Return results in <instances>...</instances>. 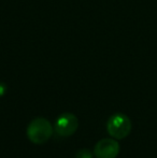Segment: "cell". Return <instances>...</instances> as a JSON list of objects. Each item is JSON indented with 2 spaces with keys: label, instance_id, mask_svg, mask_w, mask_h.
I'll list each match as a JSON object with an SVG mask.
<instances>
[{
  "label": "cell",
  "instance_id": "cell-3",
  "mask_svg": "<svg viewBox=\"0 0 157 158\" xmlns=\"http://www.w3.org/2000/svg\"><path fill=\"white\" fill-rule=\"evenodd\" d=\"M79 126V121L76 116L72 113H64L57 117L55 122V130L59 135L69 137L76 131Z\"/></svg>",
  "mask_w": 157,
  "mask_h": 158
},
{
  "label": "cell",
  "instance_id": "cell-5",
  "mask_svg": "<svg viewBox=\"0 0 157 158\" xmlns=\"http://www.w3.org/2000/svg\"><path fill=\"white\" fill-rule=\"evenodd\" d=\"M76 158H93V153L87 148H82L76 154Z\"/></svg>",
  "mask_w": 157,
  "mask_h": 158
},
{
  "label": "cell",
  "instance_id": "cell-1",
  "mask_svg": "<svg viewBox=\"0 0 157 158\" xmlns=\"http://www.w3.org/2000/svg\"><path fill=\"white\" fill-rule=\"evenodd\" d=\"M53 127L44 117L32 119L27 127V137L32 143L43 144L52 137Z\"/></svg>",
  "mask_w": 157,
  "mask_h": 158
},
{
  "label": "cell",
  "instance_id": "cell-4",
  "mask_svg": "<svg viewBox=\"0 0 157 158\" xmlns=\"http://www.w3.org/2000/svg\"><path fill=\"white\" fill-rule=\"evenodd\" d=\"M119 144L113 139H102L95 145L94 155L96 158H116L119 153Z\"/></svg>",
  "mask_w": 157,
  "mask_h": 158
},
{
  "label": "cell",
  "instance_id": "cell-2",
  "mask_svg": "<svg viewBox=\"0 0 157 158\" xmlns=\"http://www.w3.org/2000/svg\"><path fill=\"white\" fill-rule=\"evenodd\" d=\"M131 121L125 114L118 113L112 115L107 123V130L114 139H124L131 131Z\"/></svg>",
  "mask_w": 157,
  "mask_h": 158
},
{
  "label": "cell",
  "instance_id": "cell-6",
  "mask_svg": "<svg viewBox=\"0 0 157 158\" xmlns=\"http://www.w3.org/2000/svg\"><path fill=\"white\" fill-rule=\"evenodd\" d=\"M6 86L3 83H0V96L3 95L6 93Z\"/></svg>",
  "mask_w": 157,
  "mask_h": 158
}]
</instances>
